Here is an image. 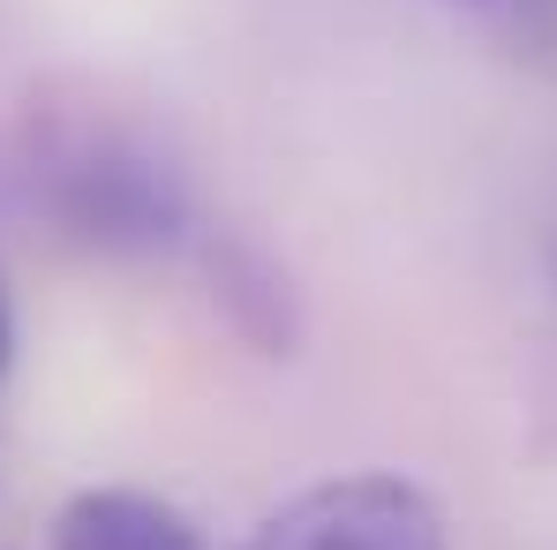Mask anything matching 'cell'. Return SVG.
<instances>
[{"label":"cell","mask_w":557,"mask_h":550,"mask_svg":"<svg viewBox=\"0 0 557 550\" xmlns=\"http://www.w3.org/2000/svg\"><path fill=\"white\" fill-rule=\"evenodd\" d=\"M38 188H46V211L61 219V234L98 257H159V249H182L196 227L188 182L151 144H136L128 129H106V121L53 129L38 151Z\"/></svg>","instance_id":"obj_1"},{"label":"cell","mask_w":557,"mask_h":550,"mask_svg":"<svg viewBox=\"0 0 557 550\" xmlns=\"http://www.w3.org/2000/svg\"><path fill=\"white\" fill-rule=\"evenodd\" d=\"M242 550H453V528L407 475H332L272 505Z\"/></svg>","instance_id":"obj_2"},{"label":"cell","mask_w":557,"mask_h":550,"mask_svg":"<svg viewBox=\"0 0 557 550\" xmlns=\"http://www.w3.org/2000/svg\"><path fill=\"white\" fill-rule=\"evenodd\" d=\"M203 286H211V309L226 317V332L264 355V363H294L301 355V294H294V272L278 265L264 242L249 234H203Z\"/></svg>","instance_id":"obj_3"},{"label":"cell","mask_w":557,"mask_h":550,"mask_svg":"<svg viewBox=\"0 0 557 550\" xmlns=\"http://www.w3.org/2000/svg\"><path fill=\"white\" fill-rule=\"evenodd\" d=\"M53 550H211L182 505L151 490H76L53 521Z\"/></svg>","instance_id":"obj_4"},{"label":"cell","mask_w":557,"mask_h":550,"mask_svg":"<svg viewBox=\"0 0 557 550\" xmlns=\"http://www.w3.org/2000/svg\"><path fill=\"white\" fill-rule=\"evenodd\" d=\"M505 8V30L528 61H557V0H497Z\"/></svg>","instance_id":"obj_5"},{"label":"cell","mask_w":557,"mask_h":550,"mask_svg":"<svg viewBox=\"0 0 557 550\" xmlns=\"http://www.w3.org/2000/svg\"><path fill=\"white\" fill-rule=\"evenodd\" d=\"M15 355V309H8V286H0V369Z\"/></svg>","instance_id":"obj_6"}]
</instances>
